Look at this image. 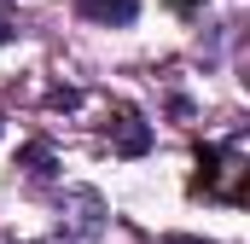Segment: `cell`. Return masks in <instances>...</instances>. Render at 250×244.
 I'll return each instance as SVG.
<instances>
[{
    "mask_svg": "<svg viewBox=\"0 0 250 244\" xmlns=\"http://www.w3.org/2000/svg\"><path fill=\"white\" fill-rule=\"evenodd\" d=\"M198 192H221V198H245V163L233 157V151H221V145H204L198 151Z\"/></svg>",
    "mask_w": 250,
    "mask_h": 244,
    "instance_id": "1",
    "label": "cell"
},
{
    "mask_svg": "<svg viewBox=\"0 0 250 244\" xmlns=\"http://www.w3.org/2000/svg\"><path fill=\"white\" fill-rule=\"evenodd\" d=\"M111 145H117L123 157H140V151L151 145V128L134 117V111H123V117H117V128H111Z\"/></svg>",
    "mask_w": 250,
    "mask_h": 244,
    "instance_id": "2",
    "label": "cell"
},
{
    "mask_svg": "<svg viewBox=\"0 0 250 244\" xmlns=\"http://www.w3.org/2000/svg\"><path fill=\"white\" fill-rule=\"evenodd\" d=\"M76 12L93 18V23H134L140 0H76Z\"/></svg>",
    "mask_w": 250,
    "mask_h": 244,
    "instance_id": "3",
    "label": "cell"
},
{
    "mask_svg": "<svg viewBox=\"0 0 250 244\" xmlns=\"http://www.w3.org/2000/svg\"><path fill=\"white\" fill-rule=\"evenodd\" d=\"M18 169H29L35 181H47V175H53V145H41V140L23 145V151H18Z\"/></svg>",
    "mask_w": 250,
    "mask_h": 244,
    "instance_id": "4",
    "label": "cell"
},
{
    "mask_svg": "<svg viewBox=\"0 0 250 244\" xmlns=\"http://www.w3.org/2000/svg\"><path fill=\"white\" fill-rule=\"evenodd\" d=\"M169 6H175V12H198L204 0H169Z\"/></svg>",
    "mask_w": 250,
    "mask_h": 244,
    "instance_id": "5",
    "label": "cell"
},
{
    "mask_svg": "<svg viewBox=\"0 0 250 244\" xmlns=\"http://www.w3.org/2000/svg\"><path fill=\"white\" fill-rule=\"evenodd\" d=\"M6 41H12V23H6V18H0V47H6Z\"/></svg>",
    "mask_w": 250,
    "mask_h": 244,
    "instance_id": "6",
    "label": "cell"
},
{
    "mask_svg": "<svg viewBox=\"0 0 250 244\" xmlns=\"http://www.w3.org/2000/svg\"><path fill=\"white\" fill-rule=\"evenodd\" d=\"M169 244H204V239H169Z\"/></svg>",
    "mask_w": 250,
    "mask_h": 244,
    "instance_id": "7",
    "label": "cell"
},
{
    "mask_svg": "<svg viewBox=\"0 0 250 244\" xmlns=\"http://www.w3.org/2000/svg\"><path fill=\"white\" fill-rule=\"evenodd\" d=\"M0 6H12V0H0Z\"/></svg>",
    "mask_w": 250,
    "mask_h": 244,
    "instance_id": "8",
    "label": "cell"
}]
</instances>
